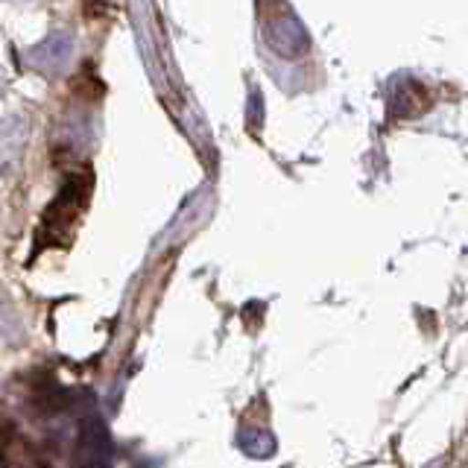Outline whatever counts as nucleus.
Segmentation results:
<instances>
[{
    "mask_svg": "<svg viewBox=\"0 0 468 468\" xmlns=\"http://www.w3.org/2000/svg\"><path fill=\"white\" fill-rule=\"evenodd\" d=\"M91 190H94L91 167L77 170L62 185L58 197L48 205V211H44L41 231L48 229V240H44V243H48V246H53V243L65 246L70 240V223H80V219H82V214L88 208V199H91Z\"/></svg>",
    "mask_w": 468,
    "mask_h": 468,
    "instance_id": "obj_1",
    "label": "nucleus"
}]
</instances>
